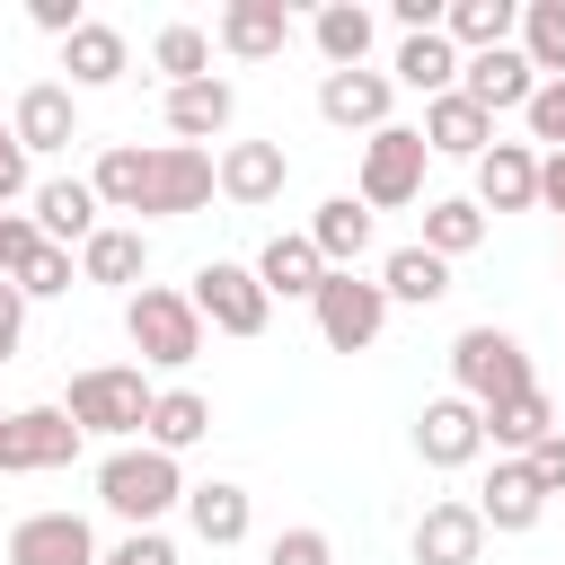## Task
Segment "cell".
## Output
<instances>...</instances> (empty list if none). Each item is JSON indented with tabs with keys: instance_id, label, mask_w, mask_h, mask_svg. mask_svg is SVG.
I'll use <instances>...</instances> for the list:
<instances>
[{
	"instance_id": "obj_26",
	"label": "cell",
	"mask_w": 565,
	"mask_h": 565,
	"mask_svg": "<svg viewBox=\"0 0 565 565\" xmlns=\"http://www.w3.org/2000/svg\"><path fill=\"white\" fill-rule=\"evenodd\" d=\"M459 62H468V53H459L450 35H406V44H397V62H388V79H397V88H415V97L433 106V97H450V88H459Z\"/></svg>"
},
{
	"instance_id": "obj_1",
	"label": "cell",
	"mask_w": 565,
	"mask_h": 565,
	"mask_svg": "<svg viewBox=\"0 0 565 565\" xmlns=\"http://www.w3.org/2000/svg\"><path fill=\"white\" fill-rule=\"evenodd\" d=\"M97 203L106 212H150V221H185V212H203L212 194H221V159L212 150H194V141H159V150H141V141H115L106 159H97Z\"/></svg>"
},
{
	"instance_id": "obj_38",
	"label": "cell",
	"mask_w": 565,
	"mask_h": 565,
	"mask_svg": "<svg viewBox=\"0 0 565 565\" xmlns=\"http://www.w3.org/2000/svg\"><path fill=\"white\" fill-rule=\"evenodd\" d=\"M521 124H530V141L565 150V79H539V97L521 106Z\"/></svg>"
},
{
	"instance_id": "obj_22",
	"label": "cell",
	"mask_w": 565,
	"mask_h": 565,
	"mask_svg": "<svg viewBox=\"0 0 565 565\" xmlns=\"http://www.w3.org/2000/svg\"><path fill=\"white\" fill-rule=\"evenodd\" d=\"M477 556H486L477 503H424V521H415V565H477Z\"/></svg>"
},
{
	"instance_id": "obj_9",
	"label": "cell",
	"mask_w": 565,
	"mask_h": 565,
	"mask_svg": "<svg viewBox=\"0 0 565 565\" xmlns=\"http://www.w3.org/2000/svg\"><path fill=\"white\" fill-rule=\"evenodd\" d=\"M486 450V406H468L459 388L450 397H424V415H415V459L424 468H468Z\"/></svg>"
},
{
	"instance_id": "obj_29",
	"label": "cell",
	"mask_w": 565,
	"mask_h": 565,
	"mask_svg": "<svg viewBox=\"0 0 565 565\" xmlns=\"http://www.w3.org/2000/svg\"><path fill=\"white\" fill-rule=\"evenodd\" d=\"M230 115H238V88L230 79H194V88H168V132L177 141H212V132H230Z\"/></svg>"
},
{
	"instance_id": "obj_2",
	"label": "cell",
	"mask_w": 565,
	"mask_h": 565,
	"mask_svg": "<svg viewBox=\"0 0 565 565\" xmlns=\"http://www.w3.org/2000/svg\"><path fill=\"white\" fill-rule=\"evenodd\" d=\"M185 494H194V486H185V468H177L168 450H150V441H124V450H106V459H97V503H106L124 530H159Z\"/></svg>"
},
{
	"instance_id": "obj_33",
	"label": "cell",
	"mask_w": 565,
	"mask_h": 565,
	"mask_svg": "<svg viewBox=\"0 0 565 565\" xmlns=\"http://www.w3.org/2000/svg\"><path fill=\"white\" fill-rule=\"evenodd\" d=\"M441 35H450L459 53H494V44H512V35H521V0H450Z\"/></svg>"
},
{
	"instance_id": "obj_3",
	"label": "cell",
	"mask_w": 565,
	"mask_h": 565,
	"mask_svg": "<svg viewBox=\"0 0 565 565\" xmlns=\"http://www.w3.org/2000/svg\"><path fill=\"white\" fill-rule=\"evenodd\" d=\"M71 424L79 433H97V441H132V433H150V406H159V388L141 380V362H97V371H79L71 380Z\"/></svg>"
},
{
	"instance_id": "obj_13",
	"label": "cell",
	"mask_w": 565,
	"mask_h": 565,
	"mask_svg": "<svg viewBox=\"0 0 565 565\" xmlns=\"http://www.w3.org/2000/svg\"><path fill=\"white\" fill-rule=\"evenodd\" d=\"M388 97H397L388 71H327L318 79V115L335 132H388Z\"/></svg>"
},
{
	"instance_id": "obj_21",
	"label": "cell",
	"mask_w": 565,
	"mask_h": 565,
	"mask_svg": "<svg viewBox=\"0 0 565 565\" xmlns=\"http://www.w3.org/2000/svg\"><path fill=\"white\" fill-rule=\"evenodd\" d=\"M79 282H106V291H124V300H132V291L150 282V238H141V230H124V221H106V230L79 247Z\"/></svg>"
},
{
	"instance_id": "obj_12",
	"label": "cell",
	"mask_w": 565,
	"mask_h": 565,
	"mask_svg": "<svg viewBox=\"0 0 565 565\" xmlns=\"http://www.w3.org/2000/svg\"><path fill=\"white\" fill-rule=\"evenodd\" d=\"M459 88H468L486 115H521V106L539 97V71H530L521 44H494V53H468V62H459Z\"/></svg>"
},
{
	"instance_id": "obj_40",
	"label": "cell",
	"mask_w": 565,
	"mask_h": 565,
	"mask_svg": "<svg viewBox=\"0 0 565 565\" xmlns=\"http://www.w3.org/2000/svg\"><path fill=\"white\" fill-rule=\"evenodd\" d=\"M18 194H26V203H35V159H26V141H18V132H9V124H0V212H9V203H18Z\"/></svg>"
},
{
	"instance_id": "obj_11",
	"label": "cell",
	"mask_w": 565,
	"mask_h": 565,
	"mask_svg": "<svg viewBox=\"0 0 565 565\" xmlns=\"http://www.w3.org/2000/svg\"><path fill=\"white\" fill-rule=\"evenodd\" d=\"M97 556L106 547H97V530L79 512H26L9 530V565H97Z\"/></svg>"
},
{
	"instance_id": "obj_48",
	"label": "cell",
	"mask_w": 565,
	"mask_h": 565,
	"mask_svg": "<svg viewBox=\"0 0 565 565\" xmlns=\"http://www.w3.org/2000/svg\"><path fill=\"white\" fill-rule=\"evenodd\" d=\"M0 477H9V415H0Z\"/></svg>"
},
{
	"instance_id": "obj_35",
	"label": "cell",
	"mask_w": 565,
	"mask_h": 565,
	"mask_svg": "<svg viewBox=\"0 0 565 565\" xmlns=\"http://www.w3.org/2000/svg\"><path fill=\"white\" fill-rule=\"evenodd\" d=\"M150 71H168V88H194V79H212V35L203 26H159L150 35Z\"/></svg>"
},
{
	"instance_id": "obj_32",
	"label": "cell",
	"mask_w": 565,
	"mask_h": 565,
	"mask_svg": "<svg viewBox=\"0 0 565 565\" xmlns=\"http://www.w3.org/2000/svg\"><path fill=\"white\" fill-rule=\"evenodd\" d=\"M203 433H212V397H203V388H159V406H150V433H141V441H150V450H168V459H185Z\"/></svg>"
},
{
	"instance_id": "obj_15",
	"label": "cell",
	"mask_w": 565,
	"mask_h": 565,
	"mask_svg": "<svg viewBox=\"0 0 565 565\" xmlns=\"http://www.w3.org/2000/svg\"><path fill=\"white\" fill-rule=\"evenodd\" d=\"M212 44H221L230 62H274V53L291 44V9H282V0H230V9L212 18Z\"/></svg>"
},
{
	"instance_id": "obj_31",
	"label": "cell",
	"mask_w": 565,
	"mask_h": 565,
	"mask_svg": "<svg viewBox=\"0 0 565 565\" xmlns=\"http://www.w3.org/2000/svg\"><path fill=\"white\" fill-rule=\"evenodd\" d=\"M380 291L406 300V309H433V300L450 291V265H441L424 238H415V247H388V256H380Z\"/></svg>"
},
{
	"instance_id": "obj_47",
	"label": "cell",
	"mask_w": 565,
	"mask_h": 565,
	"mask_svg": "<svg viewBox=\"0 0 565 565\" xmlns=\"http://www.w3.org/2000/svg\"><path fill=\"white\" fill-rule=\"evenodd\" d=\"M539 203H547V212H565V150H547V159H539Z\"/></svg>"
},
{
	"instance_id": "obj_19",
	"label": "cell",
	"mask_w": 565,
	"mask_h": 565,
	"mask_svg": "<svg viewBox=\"0 0 565 565\" xmlns=\"http://www.w3.org/2000/svg\"><path fill=\"white\" fill-rule=\"evenodd\" d=\"M309 247L327 256V274H362V256H371V203L362 194H327L309 212Z\"/></svg>"
},
{
	"instance_id": "obj_14",
	"label": "cell",
	"mask_w": 565,
	"mask_h": 565,
	"mask_svg": "<svg viewBox=\"0 0 565 565\" xmlns=\"http://www.w3.org/2000/svg\"><path fill=\"white\" fill-rule=\"evenodd\" d=\"M9 132L26 141V159H53V150H71V141H79V97H71V79H35V88L18 97Z\"/></svg>"
},
{
	"instance_id": "obj_43",
	"label": "cell",
	"mask_w": 565,
	"mask_h": 565,
	"mask_svg": "<svg viewBox=\"0 0 565 565\" xmlns=\"http://www.w3.org/2000/svg\"><path fill=\"white\" fill-rule=\"evenodd\" d=\"M18 344H26V291L0 274V362H18Z\"/></svg>"
},
{
	"instance_id": "obj_4",
	"label": "cell",
	"mask_w": 565,
	"mask_h": 565,
	"mask_svg": "<svg viewBox=\"0 0 565 565\" xmlns=\"http://www.w3.org/2000/svg\"><path fill=\"white\" fill-rule=\"evenodd\" d=\"M124 335H132V353H141L150 371H185V362L203 353V309H194L185 291H168V282H141V291L124 300Z\"/></svg>"
},
{
	"instance_id": "obj_46",
	"label": "cell",
	"mask_w": 565,
	"mask_h": 565,
	"mask_svg": "<svg viewBox=\"0 0 565 565\" xmlns=\"http://www.w3.org/2000/svg\"><path fill=\"white\" fill-rule=\"evenodd\" d=\"M35 26H44V35H62V44H71V35H79V26H88V18H79V0H35Z\"/></svg>"
},
{
	"instance_id": "obj_42",
	"label": "cell",
	"mask_w": 565,
	"mask_h": 565,
	"mask_svg": "<svg viewBox=\"0 0 565 565\" xmlns=\"http://www.w3.org/2000/svg\"><path fill=\"white\" fill-rule=\"evenodd\" d=\"M35 247H44V230H35L26 212H0V274H18Z\"/></svg>"
},
{
	"instance_id": "obj_6",
	"label": "cell",
	"mask_w": 565,
	"mask_h": 565,
	"mask_svg": "<svg viewBox=\"0 0 565 565\" xmlns=\"http://www.w3.org/2000/svg\"><path fill=\"white\" fill-rule=\"evenodd\" d=\"M185 300H194L203 327H221V335H265V318H274V291L256 282V265H230V256H203L194 282H185Z\"/></svg>"
},
{
	"instance_id": "obj_8",
	"label": "cell",
	"mask_w": 565,
	"mask_h": 565,
	"mask_svg": "<svg viewBox=\"0 0 565 565\" xmlns=\"http://www.w3.org/2000/svg\"><path fill=\"white\" fill-rule=\"evenodd\" d=\"M309 309H318V335H327L335 353H371V344H380V327H388V291H380V282H362V274H327Z\"/></svg>"
},
{
	"instance_id": "obj_30",
	"label": "cell",
	"mask_w": 565,
	"mask_h": 565,
	"mask_svg": "<svg viewBox=\"0 0 565 565\" xmlns=\"http://www.w3.org/2000/svg\"><path fill=\"white\" fill-rule=\"evenodd\" d=\"M185 521H194V539H203V547H238V539H247V521H256V503H247V486L212 477V486H194V494H185Z\"/></svg>"
},
{
	"instance_id": "obj_23",
	"label": "cell",
	"mask_w": 565,
	"mask_h": 565,
	"mask_svg": "<svg viewBox=\"0 0 565 565\" xmlns=\"http://www.w3.org/2000/svg\"><path fill=\"white\" fill-rule=\"evenodd\" d=\"M371 35H380V18H371L362 0H327V9L309 18V44H318L327 71H371Z\"/></svg>"
},
{
	"instance_id": "obj_41",
	"label": "cell",
	"mask_w": 565,
	"mask_h": 565,
	"mask_svg": "<svg viewBox=\"0 0 565 565\" xmlns=\"http://www.w3.org/2000/svg\"><path fill=\"white\" fill-rule=\"evenodd\" d=\"M265 565H335V539H327V530H282V539L265 547Z\"/></svg>"
},
{
	"instance_id": "obj_36",
	"label": "cell",
	"mask_w": 565,
	"mask_h": 565,
	"mask_svg": "<svg viewBox=\"0 0 565 565\" xmlns=\"http://www.w3.org/2000/svg\"><path fill=\"white\" fill-rule=\"evenodd\" d=\"M521 53L539 79H565V0H521Z\"/></svg>"
},
{
	"instance_id": "obj_7",
	"label": "cell",
	"mask_w": 565,
	"mask_h": 565,
	"mask_svg": "<svg viewBox=\"0 0 565 565\" xmlns=\"http://www.w3.org/2000/svg\"><path fill=\"white\" fill-rule=\"evenodd\" d=\"M424 124H388V132H371L362 141V177H353V194L371 203V212H397V203H415L424 194Z\"/></svg>"
},
{
	"instance_id": "obj_5",
	"label": "cell",
	"mask_w": 565,
	"mask_h": 565,
	"mask_svg": "<svg viewBox=\"0 0 565 565\" xmlns=\"http://www.w3.org/2000/svg\"><path fill=\"white\" fill-rule=\"evenodd\" d=\"M450 380H459L468 406H503V397L539 388V380H530V353H521L512 327H459V344H450Z\"/></svg>"
},
{
	"instance_id": "obj_20",
	"label": "cell",
	"mask_w": 565,
	"mask_h": 565,
	"mask_svg": "<svg viewBox=\"0 0 565 565\" xmlns=\"http://www.w3.org/2000/svg\"><path fill=\"white\" fill-rule=\"evenodd\" d=\"M282 185H291V159H282V141H230V150H221V194H230L238 212L274 203Z\"/></svg>"
},
{
	"instance_id": "obj_10",
	"label": "cell",
	"mask_w": 565,
	"mask_h": 565,
	"mask_svg": "<svg viewBox=\"0 0 565 565\" xmlns=\"http://www.w3.org/2000/svg\"><path fill=\"white\" fill-rule=\"evenodd\" d=\"M79 424H71V406H18L9 415V477H44V468H71L79 459Z\"/></svg>"
},
{
	"instance_id": "obj_27",
	"label": "cell",
	"mask_w": 565,
	"mask_h": 565,
	"mask_svg": "<svg viewBox=\"0 0 565 565\" xmlns=\"http://www.w3.org/2000/svg\"><path fill=\"white\" fill-rule=\"evenodd\" d=\"M556 424H565V415H556V397H547V388H521V397L486 406V441H494V450H512V459H530Z\"/></svg>"
},
{
	"instance_id": "obj_39",
	"label": "cell",
	"mask_w": 565,
	"mask_h": 565,
	"mask_svg": "<svg viewBox=\"0 0 565 565\" xmlns=\"http://www.w3.org/2000/svg\"><path fill=\"white\" fill-rule=\"evenodd\" d=\"M97 565H177V539H168V530H124Z\"/></svg>"
},
{
	"instance_id": "obj_28",
	"label": "cell",
	"mask_w": 565,
	"mask_h": 565,
	"mask_svg": "<svg viewBox=\"0 0 565 565\" xmlns=\"http://www.w3.org/2000/svg\"><path fill=\"white\" fill-rule=\"evenodd\" d=\"M62 71H71V88H115V79L132 71V44H124L106 18H88V26L62 44Z\"/></svg>"
},
{
	"instance_id": "obj_25",
	"label": "cell",
	"mask_w": 565,
	"mask_h": 565,
	"mask_svg": "<svg viewBox=\"0 0 565 565\" xmlns=\"http://www.w3.org/2000/svg\"><path fill=\"white\" fill-rule=\"evenodd\" d=\"M256 282H265L274 300H318L327 256L309 247V230H274V238H265V256H256Z\"/></svg>"
},
{
	"instance_id": "obj_45",
	"label": "cell",
	"mask_w": 565,
	"mask_h": 565,
	"mask_svg": "<svg viewBox=\"0 0 565 565\" xmlns=\"http://www.w3.org/2000/svg\"><path fill=\"white\" fill-rule=\"evenodd\" d=\"M530 477H539L547 494H565V424H556V433H547V441L530 450Z\"/></svg>"
},
{
	"instance_id": "obj_24",
	"label": "cell",
	"mask_w": 565,
	"mask_h": 565,
	"mask_svg": "<svg viewBox=\"0 0 565 565\" xmlns=\"http://www.w3.org/2000/svg\"><path fill=\"white\" fill-rule=\"evenodd\" d=\"M477 203L486 212H530L539 203V150L530 141H494L477 159Z\"/></svg>"
},
{
	"instance_id": "obj_16",
	"label": "cell",
	"mask_w": 565,
	"mask_h": 565,
	"mask_svg": "<svg viewBox=\"0 0 565 565\" xmlns=\"http://www.w3.org/2000/svg\"><path fill=\"white\" fill-rule=\"evenodd\" d=\"M539 512H547V486L530 477V459H494V477L477 486V521L521 539V530H539Z\"/></svg>"
},
{
	"instance_id": "obj_44",
	"label": "cell",
	"mask_w": 565,
	"mask_h": 565,
	"mask_svg": "<svg viewBox=\"0 0 565 565\" xmlns=\"http://www.w3.org/2000/svg\"><path fill=\"white\" fill-rule=\"evenodd\" d=\"M388 18H397L406 35H441V18H450V0H388Z\"/></svg>"
},
{
	"instance_id": "obj_34",
	"label": "cell",
	"mask_w": 565,
	"mask_h": 565,
	"mask_svg": "<svg viewBox=\"0 0 565 565\" xmlns=\"http://www.w3.org/2000/svg\"><path fill=\"white\" fill-rule=\"evenodd\" d=\"M424 247L450 265V256H468V247H486V203L477 194H441V203H424Z\"/></svg>"
},
{
	"instance_id": "obj_37",
	"label": "cell",
	"mask_w": 565,
	"mask_h": 565,
	"mask_svg": "<svg viewBox=\"0 0 565 565\" xmlns=\"http://www.w3.org/2000/svg\"><path fill=\"white\" fill-rule=\"evenodd\" d=\"M9 282H18L26 300H62V291L79 282V265H71V247H53V238H44V247H35V256H26V265H18Z\"/></svg>"
},
{
	"instance_id": "obj_18",
	"label": "cell",
	"mask_w": 565,
	"mask_h": 565,
	"mask_svg": "<svg viewBox=\"0 0 565 565\" xmlns=\"http://www.w3.org/2000/svg\"><path fill=\"white\" fill-rule=\"evenodd\" d=\"M97 212H106V203H97L88 177H44V185H35V230H44L53 247H88V238L106 230Z\"/></svg>"
},
{
	"instance_id": "obj_17",
	"label": "cell",
	"mask_w": 565,
	"mask_h": 565,
	"mask_svg": "<svg viewBox=\"0 0 565 565\" xmlns=\"http://www.w3.org/2000/svg\"><path fill=\"white\" fill-rule=\"evenodd\" d=\"M424 150H433V159H486V150H494V115H486L468 88H450V97L424 106Z\"/></svg>"
}]
</instances>
